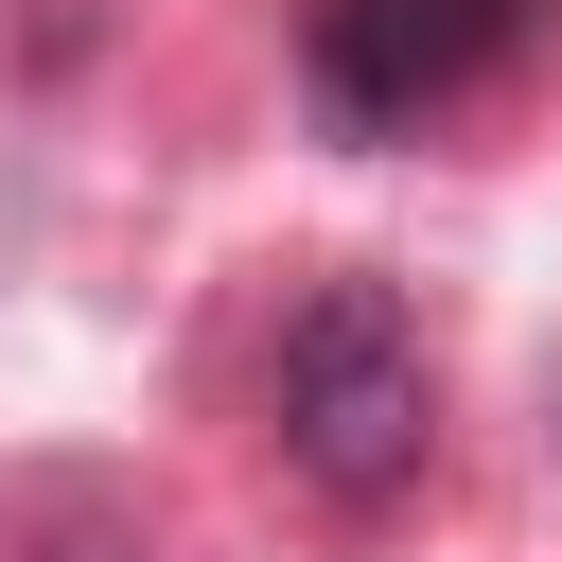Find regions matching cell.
<instances>
[{
  "mask_svg": "<svg viewBox=\"0 0 562 562\" xmlns=\"http://www.w3.org/2000/svg\"><path fill=\"white\" fill-rule=\"evenodd\" d=\"M263 457L334 527H369V509H404L439 474V351H422V316L386 281L334 263V281L281 299V334H263Z\"/></svg>",
  "mask_w": 562,
  "mask_h": 562,
  "instance_id": "obj_1",
  "label": "cell"
},
{
  "mask_svg": "<svg viewBox=\"0 0 562 562\" xmlns=\"http://www.w3.org/2000/svg\"><path fill=\"white\" fill-rule=\"evenodd\" d=\"M544 18L562 0H299V105L334 140H422L474 88H509Z\"/></svg>",
  "mask_w": 562,
  "mask_h": 562,
  "instance_id": "obj_2",
  "label": "cell"
},
{
  "mask_svg": "<svg viewBox=\"0 0 562 562\" xmlns=\"http://www.w3.org/2000/svg\"><path fill=\"white\" fill-rule=\"evenodd\" d=\"M0 562H140V527H123L88 474H35V492L0 509Z\"/></svg>",
  "mask_w": 562,
  "mask_h": 562,
  "instance_id": "obj_3",
  "label": "cell"
}]
</instances>
